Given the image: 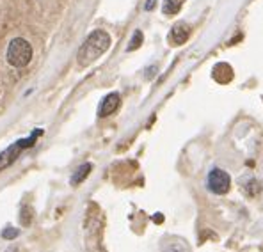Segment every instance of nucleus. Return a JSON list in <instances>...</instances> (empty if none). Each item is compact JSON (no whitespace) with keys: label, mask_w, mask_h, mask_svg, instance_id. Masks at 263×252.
Wrapping results in <instances>:
<instances>
[{"label":"nucleus","mask_w":263,"mask_h":252,"mask_svg":"<svg viewBox=\"0 0 263 252\" xmlns=\"http://www.w3.org/2000/svg\"><path fill=\"white\" fill-rule=\"evenodd\" d=\"M110 46V36L105 30H92L87 36V40L84 41V45L80 46L79 53H77V61L79 66L86 68V66L92 64L96 59L103 55Z\"/></svg>","instance_id":"f257e3e1"},{"label":"nucleus","mask_w":263,"mask_h":252,"mask_svg":"<svg viewBox=\"0 0 263 252\" xmlns=\"http://www.w3.org/2000/svg\"><path fill=\"white\" fill-rule=\"evenodd\" d=\"M32 222V210L30 208H23L22 210V224L23 226H29Z\"/></svg>","instance_id":"9b49d317"},{"label":"nucleus","mask_w":263,"mask_h":252,"mask_svg":"<svg viewBox=\"0 0 263 252\" xmlns=\"http://www.w3.org/2000/svg\"><path fill=\"white\" fill-rule=\"evenodd\" d=\"M41 133H43V130H36V131H32V135H30L29 139L16 141L14 144H11L9 147H7V149H4L2 153H0V170L9 167V165L16 160L18 154H20L23 149H27V147H32L34 144H36V139L40 137Z\"/></svg>","instance_id":"7ed1b4c3"},{"label":"nucleus","mask_w":263,"mask_h":252,"mask_svg":"<svg viewBox=\"0 0 263 252\" xmlns=\"http://www.w3.org/2000/svg\"><path fill=\"white\" fill-rule=\"evenodd\" d=\"M18 235H20V231L14 229V227H7V229L2 231V238H6V240H14Z\"/></svg>","instance_id":"f8f14e48"},{"label":"nucleus","mask_w":263,"mask_h":252,"mask_svg":"<svg viewBox=\"0 0 263 252\" xmlns=\"http://www.w3.org/2000/svg\"><path fill=\"white\" fill-rule=\"evenodd\" d=\"M189 37H191V27H189L185 22H178L171 29V34H169V41L178 46L187 43Z\"/></svg>","instance_id":"39448f33"},{"label":"nucleus","mask_w":263,"mask_h":252,"mask_svg":"<svg viewBox=\"0 0 263 252\" xmlns=\"http://www.w3.org/2000/svg\"><path fill=\"white\" fill-rule=\"evenodd\" d=\"M119 103H121V98H119L118 92H110V94H107L105 98H103L102 105H100L98 115L100 118H107V115L114 114V112L118 110Z\"/></svg>","instance_id":"423d86ee"},{"label":"nucleus","mask_w":263,"mask_h":252,"mask_svg":"<svg viewBox=\"0 0 263 252\" xmlns=\"http://www.w3.org/2000/svg\"><path fill=\"white\" fill-rule=\"evenodd\" d=\"M206 187L210 192L217 193V196H224L231 187V178L226 170L222 169H212L206 178Z\"/></svg>","instance_id":"20e7f679"},{"label":"nucleus","mask_w":263,"mask_h":252,"mask_svg":"<svg viewBox=\"0 0 263 252\" xmlns=\"http://www.w3.org/2000/svg\"><path fill=\"white\" fill-rule=\"evenodd\" d=\"M185 0H164V6H162V13L165 16H175L180 13V9L183 7Z\"/></svg>","instance_id":"6e6552de"},{"label":"nucleus","mask_w":263,"mask_h":252,"mask_svg":"<svg viewBox=\"0 0 263 252\" xmlns=\"http://www.w3.org/2000/svg\"><path fill=\"white\" fill-rule=\"evenodd\" d=\"M155 7V0H148V2H146V6H144V9L146 11H152Z\"/></svg>","instance_id":"ddd939ff"},{"label":"nucleus","mask_w":263,"mask_h":252,"mask_svg":"<svg viewBox=\"0 0 263 252\" xmlns=\"http://www.w3.org/2000/svg\"><path fill=\"white\" fill-rule=\"evenodd\" d=\"M91 169H92V165L91 164H84V165H80L79 169L73 172V176H71V185L73 187H77V185H80L84 180L89 176V172H91Z\"/></svg>","instance_id":"1a4fd4ad"},{"label":"nucleus","mask_w":263,"mask_h":252,"mask_svg":"<svg viewBox=\"0 0 263 252\" xmlns=\"http://www.w3.org/2000/svg\"><path fill=\"white\" fill-rule=\"evenodd\" d=\"M32 61V46L23 37H14L7 46V63L14 68H25Z\"/></svg>","instance_id":"f03ea898"},{"label":"nucleus","mask_w":263,"mask_h":252,"mask_svg":"<svg viewBox=\"0 0 263 252\" xmlns=\"http://www.w3.org/2000/svg\"><path fill=\"white\" fill-rule=\"evenodd\" d=\"M141 45H142V32H141V30H135V34L132 36V41L128 43V48H126V50L132 52V50H137Z\"/></svg>","instance_id":"9d476101"},{"label":"nucleus","mask_w":263,"mask_h":252,"mask_svg":"<svg viewBox=\"0 0 263 252\" xmlns=\"http://www.w3.org/2000/svg\"><path fill=\"white\" fill-rule=\"evenodd\" d=\"M214 79L220 84L231 82V79H233V69H231V66L226 64V63L217 64L214 68Z\"/></svg>","instance_id":"0eeeda50"}]
</instances>
